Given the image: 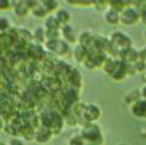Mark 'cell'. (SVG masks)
<instances>
[{"instance_id":"cell-1","label":"cell","mask_w":146,"mask_h":145,"mask_svg":"<svg viewBox=\"0 0 146 145\" xmlns=\"http://www.w3.org/2000/svg\"><path fill=\"white\" fill-rule=\"evenodd\" d=\"M110 43H111V47H112V52L117 53V55H123L127 50L132 47V40L129 36H127L122 32H116L111 35L110 38Z\"/></svg>"},{"instance_id":"cell-2","label":"cell","mask_w":146,"mask_h":145,"mask_svg":"<svg viewBox=\"0 0 146 145\" xmlns=\"http://www.w3.org/2000/svg\"><path fill=\"white\" fill-rule=\"evenodd\" d=\"M46 47H47L50 51H52L53 53L56 55H60V56H64L69 52V46H68L66 41L63 40H47L46 43Z\"/></svg>"},{"instance_id":"cell-3","label":"cell","mask_w":146,"mask_h":145,"mask_svg":"<svg viewBox=\"0 0 146 145\" xmlns=\"http://www.w3.org/2000/svg\"><path fill=\"white\" fill-rule=\"evenodd\" d=\"M139 18H140L139 12L133 7L124 9L121 12V15H119V21L123 24H127V25H132L134 23H137Z\"/></svg>"},{"instance_id":"cell-4","label":"cell","mask_w":146,"mask_h":145,"mask_svg":"<svg viewBox=\"0 0 146 145\" xmlns=\"http://www.w3.org/2000/svg\"><path fill=\"white\" fill-rule=\"evenodd\" d=\"M27 52H28L29 58L34 62L41 63V62L46 58V52H45V50L41 47L40 44H30Z\"/></svg>"},{"instance_id":"cell-5","label":"cell","mask_w":146,"mask_h":145,"mask_svg":"<svg viewBox=\"0 0 146 145\" xmlns=\"http://www.w3.org/2000/svg\"><path fill=\"white\" fill-rule=\"evenodd\" d=\"M76 111L86 120H96L99 116V109L94 105H79Z\"/></svg>"},{"instance_id":"cell-6","label":"cell","mask_w":146,"mask_h":145,"mask_svg":"<svg viewBox=\"0 0 146 145\" xmlns=\"http://www.w3.org/2000/svg\"><path fill=\"white\" fill-rule=\"evenodd\" d=\"M121 57V59L123 62H126V63H129V64H134L135 62H137L139 58H140V52H138L135 49L130 47L129 50H127L126 52L123 55L119 56Z\"/></svg>"},{"instance_id":"cell-7","label":"cell","mask_w":146,"mask_h":145,"mask_svg":"<svg viewBox=\"0 0 146 145\" xmlns=\"http://www.w3.org/2000/svg\"><path fill=\"white\" fill-rule=\"evenodd\" d=\"M83 137L90 139V140L96 142L98 139H100V133H99V128L94 125L87 126L85 129H83Z\"/></svg>"},{"instance_id":"cell-8","label":"cell","mask_w":146,"mask_h":145,"mask_svg":"<svg viewBox=\"0 0 146 145\" xmlns=\"http://www.w3.org/2000/svg\"><path fill=\"white\" fill-rule=\"evenodd\" d=\"M88 55H90L88 50L82 45H77L75 51H74V57L77 62H83V63H85V62L88 59Z\"/></svg>"},{"instance_id":"cell-9","label":"cell","mask_w":146,"mask_h":145,"mask_svg":"<svg viewBox=\"0 0 146 145\" xmlns=\"http://www.w3.org/2000/svg\"><path fill=\"white\" fill-rule=\"evenodd\" d=\"M68 81H69V84L71 86V88L74 90H77V87L81 85V76H80V72L77 71L76 69H71L70 74L68 75Z\"/></svg>"},{"instance_id":"cell-10","label":"cell","mask_w":146,"mask_h":145,"mask_svg":"<svg viewBox=\"0 0 146 145\" xmlns=\"http://www.w3.org/2000/svg\"><path fill=\"white\" fill-rule=\"evenodd\" d=\"M62 34H63V38L65 39L66 43H75V34H74V30H72V28L70 27V25H64L63 29H62Z\"/></svg>"},{"instance_id":"cell-11","label":"cell","mask_w":146,"mask_h":145,"mask_svg":"<svg viewBox=\"0 0 146 145\" xmlns=\"http://www.w3.org/2000/svg\"><path fill=\"white\" fill-rule=\"evenodd\" d=\"M133 112L137 116H146V100H139L133 106Z\"/></svg>"},{"instance_id":"cell-12","label":"cell","mask_w":146,"mask_h":145,"mask_svg":"<svg viewBox=\"0 0 146 145\" xmlns=\"http://www.w3.org/2000/svg\"><path fill=\"white\" fill-rule=\"evenodd\" d=\"M93 36H94V35H92L91 33H88V32H83V33L80 35V45L85 46V47H86L87 50H90V49H91V46H92Z\"/></svg>"},{"instance_id":"cell-13","label":"cell","mask_w":146,"mask_h":145,"mask_svg":"<svg viewBox=\"0 0 146 145\" xmlns=\"http://www.w3.org/2000/svg\"><path fill=\"white\" fill-rule=\"evenodd\" d=\"M105 21L108 23H110V24H117L118 21H119L118 11H116V10H113V9H110L105 13Z\"/></svg>"},{"instance_id":"cell-14","label":"cell","mask_w":146,"mask_h":145,"mask_svg":"<svg viewBox=\"0 0 146 145\" xmlns=\"http://www.w3.org/2000/svg\"><path fill=\"white\" fill-rule=\"evenodd\" d=\"M56 17L59 21L60 24H64V25H68V23H69V21H70V15L66 10H59V11L57 12Z\"/></svg>"},{"instance_id":"cell-15","label":"cell","mask_w":146,"mask_h":145,"mask_svg":"<svg viewBox=\"0 0 146 145\" xmlns=\"http://www.w3.org/2000/svg\"><path fill=\"white\" fill-rule=\"evenodd\" d=\"M32 12H33V15L35 17H38V18H41V17H45L46 15H47L48 12H47V10L45 9V6L42 4H39L36 7H34L33 10H32Z\"/></svg>"},{"instance_id":"cell-16","label":"cell","mask_w":146,"mask_h":145,"mask_svg":"<svg viewBox=\"0 0 146 145\" xmlns=\"http://www.w3.org/2000/svg\"><path fill=\"white\" fill-rule=\"evenodd\" d=\"M59 27H60V23L57 19V17L51 16L46 19V29H59Z\"/></svg>"},{"instance_id":"cell-17","label":"cell","mask_w":146,"mask_h":145,"mask_svg":"<svg viewBox=\"0 0 146 145\" xmlns=\"http://www.w3.org/2000/svg\"><path fill=\"white\" fill-rule=\"evenodd\" d=\"M33 36H34V40L36 41V44H41V43H44V40L46 38V32L42 28H38L34 32Z\"/></svg>"},{"instance_id":"cell-18","label":"cell","mask_w":146,"mask_h":145,"mask_svg":"<svg viewBox=\"0 0 146 145\" xmlns=\"http://www.w3.org/2000/svg\"><path fill=\"white\" fill-rule=\"evenodd\" d=\"M29 7L27 6V5H24V4H22V3H19L18 1V4L15 6V12H16L17 15H19V16H25L28 12H29Z\"/></svg>"},{"instance_id":"cell-19","label":"cell","mask_w":146,"mask_h":145,"mask_svg":"<svg viewBox=\"0 0 146 145\" xmlns=\"http://www.w3.org/2000/svg\"><path fill=\"white\" fill-rule=\"evenodd\" d=\"M60 127H62V118H60V116L58 115V114L54 112V115H53V122H52L51 128L53 129L54 132H58L59 129H60Z\"/></svg>"},{"instance_id":"cell-20","label":"cell","mask_w":146,"mask_h":145,"mask_svg":"<svg viewBox=\"0 0 146 145\" xmlns=\"http://www.w3.org/2000/svg\"><path fill=\"white\" fill-rule=\"evenodd\" d=\"M116 64H117V61H113V59H111V58H108L106 59V62L104 63V65H103V68H104V70H105L106 72H110L116 68Z\"/></svg>"},{"instance_id":"cell-21","label":"cell","mask_w":146,"mask_h":145,"mask_svg":"<svg viewBox=\"0 0 146 145\" xmlns=\"http://www.w3.org/2000/svg\"><path fill=\"white\" fill-rule=\"evenodd\" d=\"M51 136V132L48 131L47 127H42L38 133V139L40 142H46Z\"/></svg>"},{"instance_id":"cell-22","label":"cell","mask_w":146,"mask_h":145,"mask_svg":"<svg viewBox=\"0 0 146 145\" xmlns=\"http://www.w3.org/2000/svg\"><path fill=\"white\" fill-rule=\"evenodd\" d=\"M59 35V29H46V38L48 40H58Z\"/></svg>"},{"instance_id":"cell-23","label":"cell","mask_w":146,"mask_h":145,"mask_svg":"<svg viewBox=\"0 0 146 145\" xmlns=\"http://www.w3.org/2000/svg\"><path fill=\"white\" fill-rule=\"evenodd\" d=\"M45 6V9L47 10V12H51L53 11V10H56L57 7V1L56 0H45L44 3H41Z\"/></svg>"},{"instance_id":"cell-24","label":"cell","mask_w":146,"mask_h":145,"mask_svg":"<svg viewBox=\"0 0 146 145\" xmlns=\"http://www.w3.org/2000/svg\"><path fill=\"white\" fill-rule=\"evenodd\" d=\"M19 3H22L24 5H27V6L30 9V10H33L34 7H36L38 5L40 4L39 3V0H18Z\"/></svg>"},{"instance_id":"cell-25","label":"cell","mask_w":146,"mask_h":145,"mask_svg":"<svg viewBox=\"0 0 146 145\" xmlns=\"http://www.w3.org/2000/svg\"><path fill=\"white\" fill-rule=\"evenodd\" d=\"M66 1L71 5H90L94 3V0H66Z\"/></svg>"},{"instance_id":"cell-26","label":"cell","mask_w":146,"mask_h":145,"mask_svg":"<svg viewBox=\"0 0 146 145\" xmlns=\"http://www.w3.org/2000/svg\"><path fill=\"white\" fill-rule=\"evenodd\" d=\"M0 29H1V33L7 32L10 29V23L5 17H1V19H0Z\"/></svg>"},{"instance_id":"cell-27","label":"cell","mask_w":146,"mask_h":145,"mask_svg":"<svg viewBox=\"0 0 146 145\" xmlns=\"http://www.w3.org/2000/svg\"><path fill=\"white\" fill-rule=\"evenodd\" d=\"M10 5H11L10 0H0V7H1V10H7L10 7Z\"/></svg>"},{"instance_id":"cell-28","label":"cell","mask_w":146,"mask_h":145,"mask_svg":"<svg viewBox=\"0 0 146 145\" xmlns=\"http://www.w3.org/2000/svg\"><path fill=\"white\" fill-rule=\"evenodd\" d=\"M140 58L144 59L146 62V47L143 50V51H140Z\"/></svg>"},{"instance_id":"cell-29","label":"cell","mask_w":146,"mask_h":145,"mask_svg":"<svg viewBox=\"0 0 146 145\" xmlns=\"http://www.w3.org/2000/svg\"><path fill=\"white\" fill-rule=\"evenodd\" d=\"M71 145H82L81 139H74V140L71 142Z\"/></svg>"},{"instance_id":"cell-30","label":"cell","mask_w":146,"mask_h":145,"mask_svg":"<svg viewBox=\"0 0 146 145\" xmlns=\"http://www.w3.org/2000/svg\"><path fill=\"white\" fill-rule=\"evenodd\" d=\"M140 17H141V19L146 23V9L143 10V12H141V15H140Z\"/></svg>"},{"instance_id":"cell-31","label":"cell","mask_w":146,"mask_h":145,"mask_svg":"<svg viewBox=\"0 0 146 145\" xmlns=\"http://www.w3.org/2000/svg\"><path fill=\"white\" fill-rule=\"evenodd\" d=\"M11 145H22V143L18 142V140H13V142L11 143Z\"/></svg>"},{"instance_id":"cell-32","label":"cell","mask_w":146,"mask_h":145,"mask_svg":"<svg viewBox=\"0 0 146 145\" xmlns=\"http://www.w3.org/2000/svg\"><path fill=\"white\" fill-rule=\"evenodd\" d=\"M143 96H144V97H146V86L144 87V90H143Z\"/></svg>"},{"instance_id":"cell-33","label":"cell","mask_w":146,"mask_h":145,"mask_svg":"<svg viewBox=\"0 0 146 145\" xmlns=\"http://www.w3.org/2000/svg\"><path fill=\"white\" fill-rule=\"evenodd\" d=\"M45 1V0H41V3H44ZM39 3H40V0H39Z\"/></svg>"},{"instance_id":"cell-34","label":"cell","mask_w":146,"mask_h":145,"mask_svg":"<svg viewBox=\"0 0 146 145\" xmlns=\"http://www.w3.org/2000/svg\"><path fill=\"white\" fill-rule=\"evenodd\" d=\"M145 39H146V32H145Z\"/></svg>"}]
</instances>
